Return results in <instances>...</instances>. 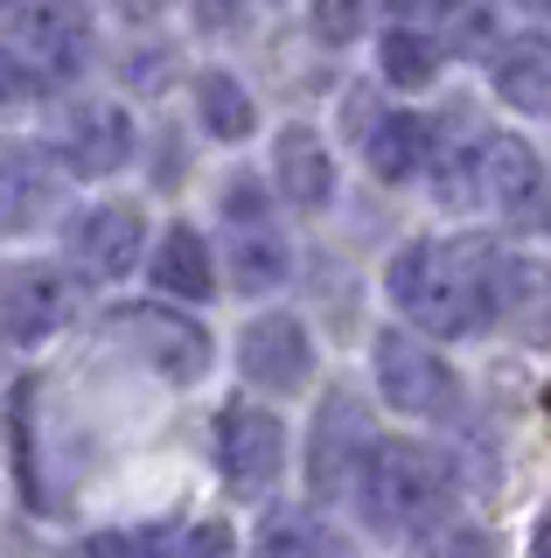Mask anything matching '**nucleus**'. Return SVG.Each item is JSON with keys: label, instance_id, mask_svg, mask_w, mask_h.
Segmentation results:
<instances>
[{"label": "nucleus", "instance_id": "1", "mask_svg": "<svg viewBox=\"0 0 551 558\" xmlns=\"http://www.w3.org/2000/svg\"><path fill=\"white\" fill-rule=\"evenodd\" d=\"M503 244L461 231V238H412L391 258V301L426 342H461L495 328V293H503Z\"/></svg>", "mask_w": 551, "mask_h": 558}, {"label": "nucleus", "instance_id": "2", "mask_svg": "<svg viewBox=\"0 0 551 558\" xmlns=\"http://www.w3.org/2000/svg\"><path fill=\"white\" fill-rule=\"evenodd\" d=\"M433 189L454 209H489L503 231H551V174L538 161V147L516 133H461L454 147L440 140V168Z\"/></svg>", "mask_w": 551, "mask_h": 558}, {"label": "nucleus", "instance_id": "3", "mask_svg": "<svg viewBox=\"0 0 551 558\" xmlns=\"http://www.w3.org/2000/svg\"><path fill=\"white\" fill-rule=\"evenodd\" d=\"M350 502L377 537L433 545L440 531H454V468L419 440H377Z\"/></svg>", "mask_w": 551, "mask_h": 558}, {"label": "nucleus", "instance_id": "4", "mask_svg": "<svg viewBox=\"0 0 551 558\" xmlns=\"http://www.w3.org/2000/svg\"><path fill=\"white\" fill-rule=\"evenodd\" d=\"M223 217V272H231L237 293H272L286 272H294V244H286L280 217H272V189L237 174L217 203Z\"/></svg>", "mask_w": 551, "mask_h": 558}, {"label": "nucleus", "instance_id": "5", "mask_svg": "<svg viewBox=\"0 0 551 558\" xmlns=\"http://www.w3.org/2000/svg\"><path fill=\"white\" fill-rule=\"evenodd\" d=\"M377 391H384L391 412L405 418H446L461 405V377L454 363L440 356V342H426L419 328H377Z\"/></svg>", "mask_w": 551, "mask_h": 558}, {"label": "nucleus", "instance_id": "6", "mask_svg": "<svg viewBox=\"0 0 551 558\" xmlns=\"http://www.w3.org/2000/svg\"><path fill=\"white\" fill-rule=\"evenodd\" d=\"M112 336L119 349H133V363L140 371H154L161 384H203V371H210V336H203L196 314L168 307V301H126L112 307Z\"/></svg>", "mask_w": 551, "mask_h": 558}, {"label": "nucleus", "instance_id": "7", "mask_svg": "<svg viewBox=\"0 0 551 558\" xmlns=\"http://www.w3.org/2000/svg\"><path fill=\"white\" fill-rule=\"evenodd\" d=\"M8 49L36 77V92H71L98 63V35L84 8H14L8 14Z\"/></svg>", "mask_w": 551, "mask_h": 558}, {"label": "nucleus", "instance_id": "8", "mask_svg": "<svg viewBox=\"0 0 551 558\" xmlns=\"http://www.w3.org/2000/svg\"><path fill=\"white\" fill-rule=\"evenodd\" d=\"M377 433H370V412L356 391H329L315 412V433H307V496L335 502V496H356V475H364Z\"/></svg>", "mask_w": 551, "mask_h": 558}, {"label": "nucleus", "instance_id": "9", "mask_svg": "<svg viewBox=\"0 0 551 558\" xmlns=\"http://www.w3.org/2000/svg\"><path fill=\"white\" fill-rule=\"evenodd\" d=\"M77 314V287L63 266H42V258H14L0 266V336L36 349L49 336H63Z\"/></svg>", "mask_w": 551, "mask_h": 558}, {"label": "nucleus", "instance_id": "10", "mask_svg": "<svg viewBox=\"0 0 551 558\" xmlns=\"http://www.w3.org/2000/svg\"><path fill=\"white\" fill-rule=\"evenodd\" d=\"M49 154L63 161V174H84V182H106L133 161V119L126 105L106 98H63L57 133H49Z\"/></svg>", "mask_w": 551, "mask_h": 558}, {"label": "nucleus", "instance_id": "11", "mask_svg": "<svg viewBox=\"0 0 551 558\" xmlns=\"http://www.w3.org/2000/svg\"><path fill=\"white\" fill-rule=\"evenodd\" d=\"M210 453H217V475L237 488V496H258V488H272L280 482V468H286V426L272 418L266 405H223L217 412V433H210Z\"/></svg>", "mask_w": 551, "mask_h": 558}, {"label": "nucleus", "instance_id": "12", "mask_svg": "<svg viewBox=\"0 0 551 558\" xmlns=\"http://www.w3.org/2000/svg\"><path fill=\"white\" fill-rule=\"evenodd\" d=\"M63 203V161L49 140H0V238H22L57 217Z\"/></svg>", "mask_w": 551, "mask_h": 558}, {"label": "nucleus", "instance_id": "13", "mask_svg": "<svg viewBox=\"0 0 551 558\" xmlns=\"http://www.w3.org/2000/svg\"><path fill=\"white\" fill-rule=\"evenodd\" d=\"M147 252V223L133 203H91L71 217V266L77 279H91V287H112V279H126L140 266Z\"/></svg>", "mask_w": 551, "mask_h": 558}, {"label": "nucleus", "instance_id": "14", "mask_svg": "<svg viewBox=\"0 0 551 558\" xmlns=\"http://www.w3.org/2000/svg\"><path fill=\"white\" fill-rule=\"evenodd\" d=\"M237 371L245 384L258 391H301L307 377H315V336H307L301 314H258L245 322V336H237Z\"/></svg>", "mask_w": 551, "mask_h": 558}, {"label": "nucleus", "instance_id": "15", "mask_svg": "<svg viewBox=\"0 0 551 558\" xmlns=\"http://www.w3.org/2000/svg\"><path fill=\"white\" fill-rule=\"evenodd\" d=\"M440 140L446 133L426 112H384L364 133V161H370L377 182H419V174L440 168Z\"/></svg>", "mask_w": 551, "mask_h": 558}, {"label": "nucleus", "instance_id": "16", "mask_svg": "<svg viewBox=\"0 0 551 558\" xmlns=\"http://www.w3.org/2000/svg\"><path fill=\"white\" fill-rule=\"evenodd\" d=\"M147 279H154V301H210L217 258H210V244H203L196 223H168L161 244L147 252Z\"/></svg>", "mask_w": 551, "mask_h": 558}, {"label": "nucleus", "instance_id": "17", "mask_svg": "<svg viewBox=\"0 0 551 558\" xmlns=\"http://www.w3.org/2000/svg\"><path fill=\"white\" fill-rule=\"evenodd\" d=\"M272 189L294 209H321L335 196V154L315 126H286L272 140Z\"/></svg>", "mask_w": 551, "mask_h": 558}, {"label": "nucleus", "instance_id": "18", "mask_svg": "<svg viewBox=\"0 0 551 558\" xmlns=\"http://www.w3.org/2000/svg\"><path fill=\"white\" fill-rule=\"evenodd\" d=\"M489 84H495L503 105H516V112L551 119V35H538V28L510 35V43L495 49V63H489Z\"/></svg>", "mask_w": 551, "mask_h": 558}, {"label": "nucleus", "instance_id": "19", "mask_svg": "<svg viewBox=\"0 0 551 558\" xmlns=\"http://www.w3.org/2000/svg\"><path fill=\"white\" fill-rule=\"evenodd\" d=\"M495 328L516 342H551V266L510 252L503 258V293H495Z\"/></svg>", "mask_w": 551, "mask_h": 558}, {"label": "nucleus", "instance_id": "20", "mask_svg": "<svg viewBox=\"0 0 551 558\" xmlns=\"http://www.w3.org/2000/svg\"><path fill=\"white\" fill-rule=\"evenodd\" d=\"M446 63V43L433 28V14H399V22L384 28V43H377V70H384L399 92H426V84L440 77Z\"/></svg>", "mask_w": 551, "mask_h": 558}, {"label": "nucleus", "instance_id": "21", "mask_svg": "<svg viewBox=\"0 0 551 558\" xmlns=\"http://www.w3.org/2000/svg\"><path fill=\"white\" fill-rule=\"evenodd\" d=\"M252 558H356V551H350V537L329 531L315 510L272 502V510L258 517V531H252Z\"/></svg>", "mask_w": 551, "mask_h": 558}, {"label": "nucleus", "instance_id": "22", "mask_svg": "<svg viewBox=\"0 0 551 558\" xmlns=\"http://www.w3.org/2000/svg\"><path fill=\"white\" fill-rule=\"evenodd\" d=\"M196 119H203V133H210V140H245L258 126L252 92L231 77V70H203V77H196Z\"/></svg>", "mask_w": 551, "mask_h": 558}, {"label": "nucleus", "instance_id": "23", "mask_svg": "<svg viewBox=\"0 0 551 558\" xmlns=\"http://www.w3.org/2000/svg\"><path fill=\"white\" fill-rule=\"evenodd\" d=\"M433 28H440L446 57H481V63H495V49L510 43V35H503V14H495V8H440Z\"/></svg>", "mask_w": 551, "mask_h": 558}, {"label": "nucleus", "instance_id": "24", "mask_svg": "<svg viewBox=\"0 0 551 558\" xmlns=\"http://www.w3.org/2000/svg\"><path fill=\"white\" fill-rule=\"evenodd\" d=\"M168 545H175V523H133V531L84 537L77 558H168Z\"/></svg>", "mask_w": 551, "mask_h": 558}, {"label": "nucleus", "instance_id": "25", "mask_svg": "<svg viewBox=\"0 0 551 558\" xmlns=\"http://www.w3.org/2000/svg\"><path fill=\"white\" fill-rule=\"evenodd\" d=\"M231 551H237L231 523H182L175 545H168V558H231Z\"/></svg>", "mask_w": 551, "mask_h": 558}, {"label": "nucleus", "instance_id": "26", "mask_svg": "<svg viewBox=\"0 0 551 558\" xmlns=\"http://www.w3.org/2000/svg\"><path fill=\"white\" fill-rule=\"evenodd\" d=\"M28 98H36V77H28L22 57H14V49L0 43V119H8L14 105H28Z\"/></svg>", "mask_w": 551, "mask_h": 558}, {"label": "nucleus", "instance_id": "27", "mask_svg": "<svg viewBox=\"0 0 551 558\" xmlns=\"http://www.w3.org/2000/svg\"><path fill=\"white\" fill-rule=\"evenodd\" d=\"M356 22H364V14H356V8H315V28L329 35V43H342V35H350Z\"/></svg>", "mask_w": 551, "mask_h": 558}, {"label": "nucleus", "instance_id": "28", "mask_svg": "<svg viewBox=\"0 0 551 558\" xmlns=\"http://www.w3.org/2000/svg\"><path fill=\"white\" fill-rule=\"evenodd\" d=\"M530 558H551V510L538 517V531H530Z\"/></svg>", "mask_w": 551, "mask_h": 558}]
</instances>
